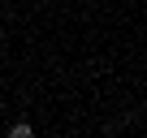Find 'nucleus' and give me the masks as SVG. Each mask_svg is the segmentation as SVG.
<instances>
[{
  "mask_svg": "<svg viewBox=\"0 0 147 138\" xmlns=\"http://www.w3.org/2000/svg\"><path fill=\"white\" fill-rule=\"evenodd\" d=\"M52 5H56V0H52Z\"/></svg>",
  "mask_w": 147,
  "mask_h": 138,
  "instance_id": "nucleus-2",
  "label": "nucleus"
},
{
  "mask_svg": "<svg viewBox=\"0 0 147 138\" xmlns=\"http://www.w3.org/2000/svg\"><path fill=\"white\" fill-rule=\"evenodd\" d=\"M9 134H13V138H30V134H35V129H30V125H26V121H18V125H9Z\"/></svg>",
  "mask_w": 147,
  "mask_h": 138,
  "instance_id": "nucleus-1",
  "label": "nucleus"
}]
</instances>
